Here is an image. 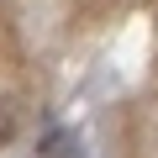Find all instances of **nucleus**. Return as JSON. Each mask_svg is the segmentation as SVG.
<instances>
[{
    "label": "nucleus",
    "instance_id": "f257e3e1",
    "mask_svg": "<svg viewBox=\"0 0 158 158\" xmlns=\"http://www.w3.org/2000/svg\"><path fill=\"white\" fill-rule=\"evenodd\" d=\"M21 137V106L16 100H0V148H11Z\"/></svg>",
    "mask_w": 158,
    "mask_h": 158
}]
</instances>
